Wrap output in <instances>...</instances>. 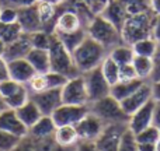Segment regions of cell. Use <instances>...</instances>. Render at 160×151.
Wrapping results in <instances>:
<instances>
[{"label":"cell","instance_id":"cell-1","mask_svg":"<svg viewBox=\"0 0 160 151\" xmlns=\"http://www.w3.org/2000/svg\"><path fill=\"white\" fill-rule=\"evenodd\" d=\"M108 55V50L102 45H100L97 41H94L90 36H86L82 42L75 48L72 52V58L75 62L76 69L80 74L86 72L100 67L105 58Z\"/></svg>","mask_w":160,"mask_h":151},{"label":"cell","instance_id":"cell-17","mask_svg":"<svg viewBox=\"0 0 160 151\" xmlns=\"http://www.w3.org/2000/svg\"><path fill=\"white\" fill-rule=\"evenodd\" d=\"M32 49V45L30 41V35L28 34H22L18 39L10 42V44H6V50L3 58L7 62L14 60V59H22L27 58L28 52Z\"/></svg>","mask_w":160,"mask_h":151},{"label":"cell","instance_id":"cell-25","mask_svg":"<svg viewBox=\"0 0 160 151\" xmlns=\"http://www.w3.org/2000/svg\"><path fill=\"white\" fill-rule=\"evenodd\" d=\"M132 66L139 78L150 81V77H152V73H153V58L135 55L132 59Z\"/></svg>","mask_w":160,"mask_h":151},{"label":"cell","instance_id":"cell-13","mask_svg":"<svg viewBox=\"0 0 160 151\" xmlns=\"http://www.w3.org/2000/svg\"><path fill=\"white\" fill-rule=\"evenodd\" d=\"M105 127V123L100 118H97L94 113L88 112L82 120L76 125V130L80 140L96 141V139L101 134L102 129Z\"/></svg>","mask_w":160,"mask_h":151},{"label":"cell","instance_id":"cell-43","mask_svg":"<svg viewBox=\"0 0 160 151\" xmlns=\"http://www.w3.org/2000/svg\"><path fill=\"white\" fill-rule=\"evenodd\" d=\"M11 151H38V150H37L34 139H31L30 136H25V137H22L20 140V143Z\"/></svg>","mask_w":160,"mask_h":151},{"label":"cell","instance_id":"cell-4","mask_svg":"<svg viewBox=\"0 0 160 151\" xmlns=\"http://www.w3.org/2000/svg\"><path fill=\"white\" fill-rule=\"evenodd\" d=\"M49 60H51V72L61 73L68 78L79 76V70L76 69L75 62L72 58V52L59 41V38L53 34L52 42L49 45Z\"/></svg>","mask_w":160,"mask_h":151},{"label":"cell","instance_id":"cell-7","mask_svg":"<svg viewBox=\"0 0 160 151\" xmlns=\"http://www.w3.org/2000/svg\"><path fill=\"white\" fill-rule=\"evenodd\" d=\"M83 78H84L86 90H87L88 101L94 102L97 99H101L104 97L110 95L111 85L110 83L105 80V77L102 76V72L100 67L90 70V72L83 73Z\"/></svg>","mask_w":160,"mask_h":151},{"label":"cell","instance_id":"cell-14","mask_svg":"<svg viewBox=\"0 0 160 151\" xmlns=\"http://www.w3.org/2000/svg\"><path fill=\"white\" fill-rule=\"evenodd\" d=\"M17 22L20 24V27H21L24 34H32V32H37V31H41L42 22H41V18H39L37 3L32 6L18 8Z\"/></svg>","mask_w":160,"mask_h":151},{"label":"cell","instance_id":"cell-36","mask_svg":"<svg viewBox=\"0 0 160 151\" xmlns=\"http://www.w3.org/2000/svg\"><path fill=\"white\" fill-rule=\"evenodd\" d=\"M21 137L0 129V151H11L20 143Z\"/></svg>","mask_w":160,"mask_h":151},{"label":"cell","instance_id":"cell-47","mask_svg":"<svg viewBox=\"0 0 160 151\" xmlns=\"http://www.w3.org/2000/svg\"><path fill=\"white\" fill-rule=\"evenodd\" d=\"M152 36L160 44V16H156V18H155L153 30H152Z\"/></svg>","mask_w":160,"mask_h":151},{"label":"cell","instance_id":"cell-42","mask_svg":"<svg viewBox=\"0 0 160 151\" xmlns=\"http://www.w3.org/2000/svg\"><path fill=\"white\" fill-rule=\"evenodd\" d=\"M82 2L84 3V6L94 14V16H97V14L102 13L104 7L107 6V3L110 2V0H82Z\"/></svg>","mask_w":160,"mask_h":151},{"label":"cell","instance_id":"cell-9","mask_svg":"<svg viewBox=\"0 0 160 151\" xmlns=\"http://www.w3.org/2000/svg\"><path fill=\"white\" fill-rule=\"evenodd\" d=\"M127 129L128 123L105 125L101 134L96 139V146L98 147L100 151H118L121 136Z\"/></svg>","mask_w":160,"mask_h":151},{"label":"cell","instance_id":"cell-3","mask_svg":"<svg viewBox=\"0 0 160 151\" xmlns=\"http://www.w3.org/2000/svg\"><path fill=\"white\" fill-rule=\"evenodd\" d=\"M155 18L156 16L150 10L128 17L121 28V36L124 44L132 45L139 39L152 36Z\"/></svg>","mask_w":160,"mask_h":151},{"label":"cell","instance_id":"cell-20","mask_svg":"<svg viewBox=\"0 0 160 151\" xmlns=\"http://www.w3.org/2000/svg\"><path fill=\"white\" fill-rule=\"evenodd\" d=\"M28 62L31 63V66L34 67L37 73H48L51 72V60H49V52L48 49H38V48H32L27 55Z\"/></svg>","mask_w":160,"mask_h":151},{"label":"cell","instance_id":"cell-51","mask_svg":"<svg viewBox=\"0 0 160 151\" xmlns=\"http://www.w3.org/2000/svg\"><path fill=\"white\" fill-rule=\"evenodd\" d=\"M7 104H6V99H4V97L2 95V94H0V113L3 112V111H6L7 109Z\"/></svg>","mask_w":160,"mask_h":151},{"label":"cell","instance_id":"cell-29","mask_svg":"<svg viewBox=\"0 0 160 151\" xmlns=\"http://www.w3.org/2000/svg\"><path fill=\"white\" fill-rule=\"evenodd\" d=\"M22 34L24 32H22L18 22H11V24L0 22V39L4 44H10V42L16 41Z\"/></svg>","mask_w":160,"mask_h":151},{"label":"cell","instance_id":"cell-35","mask_svg":"<svg viewBox=\"0 0 160 151\" xmlns=\"http://www.w3.org/2000/svg\"><path fill=\"white\" fill-rule=\"evenodd\" d=\"M136 136V140L138 143L142 144H156V141L160 139V130L158 126L152 125V126L143 129L142 132H139Z\"/></svg>","mask_w":160,"mask_h":151},{"label":"cell","instance_id":"cell-26","mask_svg":"<svg viewBox=\"0 0 160 151\" xmlns=\"http://www.w3.org/2000/svg\"><path fill=\"white\" fill-rule=\"evenodd\" d=\"M108 56H110L114 62H117L119 66H124V64L132 63V59H133V56H135V53H133V49L131 45L121 44V45H118V46H115L114 49H111L110 52H108Z\"/></svg>","mask_w":160,"mask_h":151},{"label":"cell","instance_id":"cell-27","mask_svg":"<svg viewBox=\"0 0 160 151\" xmlns=\"http://www.w3.org/2000/svg\"><path fill=\"white\" fill-rule=\"evenodd\" d=\"M34 141H35V146L38 151H75L76 150V146L68 147V146L59 144L55 140L53 134L48 136V137H42V139H34Z\"/></svg>","mask_w":160,"mask_h":151},{"label":"cell","instance_id":"cell-16","mask_svg":"<svg viewBox=\"0 0 160 151\" xmlns=\"http://www.w3.org/2000/svg\"><path fill=\"white\" fill-rule=\"evenodd\" d=\"M0 129L13 133L21 139L28 136V127L20 120L16 111L11 108H7L0 113Z\"/></svg>","mask_w":160,"mask_h":151},{"label":"cell","instance_id":"cell-39","mask_svg":"<svg viewBox=\"0 0 160 151\" xmlns=\"http://www.w3.org/2000/svg\"><path fill=\"white\" fill-rule=\"evenodd\" d=\"M20 85H21L20 83L14 81V80H11V78H7V80L0 83V94H2L6 99L10 95H13V94L20 88Z\"/></svg>","mask_w":160,"mask_h":151},{"label":"cell","instance_id":"cell-46","mask_svg":"<svg viewBox=\"0 0 160 151\" xmlns=\"http://www.w3.org/2000/svg\"><path fill=\"white\" fill-rule=\"evenodd\" d=\"M10 78L8 77V67H7V60L4 58H0V83L4 80Z\"/></svg>","mask_w":160,"mask_h":151},{"label":"cell","instance_id":"cell-48","mask_svg":"<svg viewBox=\"0 0 160 151\" xmlns=\"http://www.w3.org/2000/svg\"><path fill=\"white\" fill-rule=\"evenodd\" d=\"M149 8L155 16H160V0H149Z\"/></svg>","mask_w":160,"mask_h":151},{"label":"cell","instance_id":"cell-50","mask_svg":"<svg viewBox=\"0 0 160 151\" xmlns=\"http://www.w3.org/2000/svg\"><path fill=\"white\" fill-rule=\"evenodd\" d=\"M153 125L159 127L160 130V104L156 102V111H155V119H153Z\"/></svg>","mask_w":160,"mask_h":151},{"label":"cell","instance_id":"cell-31","mask_svg":"<svg viewBox=\"0 0 160 151\" xmlns=\"http://www.w3.org/2000/svg\"><path fill=\"white\" fill-rule=\"evenodd\" d=\"M28 99H30V91H28L27 85L21 84L20 88L13 94V95L6 98V104H7V106L11 108V109H17V108L22 106Z\"/></svg>","mask_w":160,"mask_h":151},{"label":"cell","instance_id":"cell-38","mask_svg":"<svg viewBox=\"0 0 160 151\" xmlns=\"http://www.w3.org/2000/svg\"><path fill=\"white\" fill-rule=\"evenodd\" d=\"M45 77H47V84H48V90L49 88H62L65 85V83L68 81V77H65L61 73L56 72H48L45 73Z\"/></svg>","mask_w":160,"mask_h":151},{"label":"cell","instance_id":"cell-32","mask_svg":"<svg viewBox=\"0 0 160 151\" xmlns=\"http://www.w3.org/2000/svg\"><path fill=\"white\" fill-rule=\"evenodd\" d=\"M121 4L124 6L125 11H127L128 17L135 16V14H141L145 11H149V0H119Z\"/></svg>","mask_w":160,"mask_h":151},{"label":"cell","instance_id":"cell-10","mask_svg":"<svg viewBox=\"0 0 160 151\" xmlns=\"http://www.w3.org/2000/svg\"><path fill=\"white\" fill-rule=\"evenodd\" d=\"M155 111H156L155 99H150L143 106H141L138 111H135V112L129 116V120H128V127H129V130H132L135 134H138V133L142 132L143 129L152 126L153 119H155Z\"/></svg>","mask_w":160,"mask_h":151},{"label":"cell","instance_id":"cell-41","mask_svg":"<svg viewBox=\"0 0 160 151\" xmlns=\"http://www.w3.org/2000/svg\"><path fill=\"white\" fill-rule=\"evenodd\" d=\"M38 3V0H0V7H11V8H22L27 6H32Z\"/></svg>","mask_w":160,"mask_h":151},{"label":"cell","instance_id":"cell-22","mask_svg":"<svg viewBox=\"0 0 160 151\" xmlns=\"http://www.w3.org/2000/svg\"><path fill=\"white\" fill-rule=\"evenodd\" d=\"M17 113V116H18V119L22 122V123L25 125V126L30 129L31 126H32L34 123H35L37 120H38L39 118L42 116L41 111H39V108L35 105V102L32 101V99H28L27 102H25L22 106L17 108V109H14Z\"/></svg>","mask_w":160,"mask_h":151},{"label":"cell","instance_id":"cell-5","mask_svg":"<svg viewBox=\"0 0 160 151\" xmlns=\"http://www.w3.org/2000/svg\"><path fill=\"white\" fill-rule=\"evenodd\" d=\"M90 112L100 118L105 125L110 123H128L129 115L122 109L121 102L112 95H107L101 99H97L88 104Z\"/></svg>","mask_w":160,"mask_h":151},{"label":"cell","instance_id":"cell-45","mask_svg":"<svg viewBox=\"0 0 160 151\" xmlns=\"http://www.w3.org/2000/svg\"><path fill=\"white\" fill-rule=\"evenodd\" d=\"M75 151H100L98 147L96 146V141H87V140H80L76 144Z\"/></svg>","mask_w":160,"mask_h":151},{"label":"cell","instance_id":"cell-53","mask_svg":"<svg viewBox=\"0 0 160 151\" xmlns=\"http://www.w3.org/2000/svg\"><path fill=\"white\" fill-rule=\"evenodd\" d=\"M38 2H47V3H52V4H56V6H59L63 0H38Z\"/></svg>","mask_w":160,"mask_h":151},{"label":"cell","instance_id":"cell-12","mask_svg":"<svg viewBox=\"0 0 160 151\" xmlns=\"http://www.w3.org/2000/svg\"><path fill=\"white\" fill-rule=\"evenodd\" d=\"M150 99H153V92H152V83L145 81L138 90L133 94H131L128 98L122 99L121 106L125 111V113L132 115L135 111H138L141 106H143L146 102H149Z\"/></svg>","mask_w":160,"mask_h":151},{"label":"cell","instance_id":"cell-40","mask_svg":"<svg viewBox=\"0 0 160 151\" xmlns=\"http://www.w3.org/2000/svg\"><path fill=\"white\" fill-rule=\"evenodd\" d=\"M17 17H18V10L11 7H0V22L6 24L17 22Z\"/></svg>","mask_w":160,"mask_h":151},{"label":"cell","instance_id":"cell-28","mask_svg":"<svg viewBox=\"0 0 160 151\" xmlns=\"http://www.w3.org/2000/svg\"><path fill=\"white\" fill-rule=\"evenodd\" d=\"M100 69H101L102 76L105 77V80L110 83V85H114L115 83L119 81V64L117 62H114L108 55L102 60Z\"/></svg>","mask_w":160,"mask_h":151},{"label":"cell","instance_id":"cell-49","mask_svg":"<svg viewBox=\"0 0 160 151\" xmlns=\"http://www.w3.org/2000/svg\"><path fill=\"white\" fill-rule=\"evenodd\" d=\"M152 92H153V99L156 102H159L160 101V80L152 83Z\"/></svg>","mask_w":160,"mask_h":151},{"label":"cell","instance_id":"cell-15","mask_svg":"<svg viewBox=\"0 0 160 151\" xmlns=\"http://www.w3.org/2000/svg\"><path fill=\"white\" fill-rule=\"evenodd\" d=\"M7 67H8V77L11 80H14V81L20 83V84H27L37 74L34 67L31 66V63L25 58L14 59V60L7 62Z\"/></svg>","mask_w":160,"mask_h":151},{"label":"cell","instance_id":"cell-19","mask_svg":"<svg viewBox=\"0 0 160 151\" xmlns=\"http://www.w3.org/2000/svg\"><path fill=\"white\" fill-rule=\"evenodd\" d=\"M101 16L104 18H107L110 22H112L119 31H121L125 20L128 18L127 11H125L124 6L121 4L119 0H110L107 3V6L104 7V10H102Z\"/></svg>","mask_w":160,"mask_h":151},{"label":"cell","instance_id":"cell-11","mask_svg":"<svg viewBox=\"0 0 160 151\" xmlns=\"http://www.w3.org/2000/svg\"><path fill=\"white\" fill-rule=\"evenodd\" d=\"M30 98L35 102V105L39 108L42 115L51 116L53 111L62 105V92L61 88H49V90L41 91L37 94H31Z\"/></svg>","mask_w":160,"mask_h":151},{"label":"cell","instance_id":"cell-18","mask_svg":"<svg viewBox=\"0 0 160 151\" xmlns=\"http://www.w3.org/2000/svg\"><path fill=\"white\" fill-rule=\"evenodd\" d=\"M148 80H142V78H131V80H119L118 83H115L114 85H111V91L110 95H112L115 99H118L119 102L122 99L128 98L131 94H133L142 84Z\"/></svg>","mask_w":160,"mask_h":151},{"label":"cell","instance_id":"cell-34","mask_svg":"<svg viewBox=\"0 0 160 151\" xmlns=\"http://www.w3.org/2000/svg\"><path fill=\"white\" fill-rule=\"evenodd\" d=\"M118 151H139V143L136 140V136L132 130H129V127L122 133Z\"/></svg>","mask_w":160,"mask_h":151},{"label":"cell","instance_id":"cell-2","mask_svg":"<svg viewBox=\"0 0 160 151\" xmlns=\"http://www.w3.org/2000/svg\"><path fill=\"white\" fill-rule=\"evenodd\" d=\"M86 32L90 38H93L100 45H102L108 52L111 49H114L115 46H118V45L124 44L121 31L112 22L104 18L101 14H97L90 20V22L86 27Z\"/></svg>","mask_w":160,"mask_h":151},{"label":"cell","instance_id":"cell-6","mask_svg":"<svg viewBox=\"0 0 160 151\" xmlns=\"http://www.w3.org/2000/svg\"><path fill=\"white\" fill-rule=\"evenodd\" d=\"M62 92V104L69 105H88V95L86 90L84 78L82 74L69 78L65 85L61 88Z\"/></svg>","mask_w":160,"mask_h":151},{"label":"cell","instance_id":"cell-8","mask_svg":"<svg viewBox=\"0 0 160 151\" xmlns=\"http://www.w3.org/2000/svg\"><path fill=\"white\" fill-rule=\"evenodd\" d=\"M88 112H90L88 105L62 104L61 106H58L55 111H53V113L51 116H52L56 127L65 126V125H73V126H76Z\"/></svg>","mask_w":160,"mask_h":151},{"label":"cell","instance_id":"cell-24","mask_svg":"<svg viewBox=\"0 0 160 151\" xmlns=\"http://www.w3.org/2000/svg\"><path fill=\"white\" fill-rule=\"evenodd\" d=\"M133 49V53L138 56H146V58H153L158 53L160 44L156 41L153 36H148V38L139 39L135 44L131 45Z\"/></svg>","mask_w":160,"mask_h":151},{"label":"cell","instance_id":"cell-33","mask_svg":"<svg viewBox=\"0 0 160 151\" xmlns=\"http://www.w3.org/2000/svg\"><path fill=\"white\" fill-rule=\"evenodd\" d=\"M30 35V41L32 48H38V49H49V45L52 42V36L53 34H49L47 31L41 30L37 32L28 34Z\"/></svg>","mask_w":160,"mask_h":151},{"label":"cell","instance_id":"cell-44","mask_svg":"<svg viewBox=\"0 0 160 151\" xmlns=\"http://www.w3.org/2000/svg\"><path fill=\"white\" fill-rule=\"evenodd\" d=\"M136 77L138 76H136V72H135V69H133L132 63L119 66V80H131V78H136Z\"/></svg>","mask_w":160,"mask_h":151},{"label":"cell","instance_id":"cell-30","mask_svg":"<svg viewBox=\"0 0 160 151\" xmlns=\"http://www.w3.org/2000/svg\"><path fill=\"white\" fill-rule=\"evenodd\" d=\"M55 35L58 36L59 41H61L70 52H73L75 48L87 36V32H86V28H82V30L70 32V34H55Z\"/></svg>","mask_w":160,"mask_h":151},{"label":"cell","instance_id":"cell-37","mask_svg":"<svg viewBox=\"0 0 160 151\" xmlns=\"http://www.w3.org/2000/svg\"><path fill=\"white\" fill-rule=\"evenodd\" d=\"M27 88L30 91V95L31 94H37V92H41V91L48 90V84H47V77H45V73L41 74V73H37L30 81L27 83Z\"/></svg>","mask_w":160,"mask_h":151},{"label":"cell","instance_id":"cell-52","mask_svg":"<svg viewBox=\"0 0 160 151\" xmlns=\"http://www.w3.org/2000/svg\"><path fill=\"white\" fill-rule=\"evenodd\" d=\"M4 50H6V44L0 39V58H3V55H4Z\"/></svg>","mask_w":160,"mask_h":151},{"label":"cell","instance_id":"cell-54","mask_svg":"<svg viewBox=\"0 0 160 151\" xmlns=\"http://www.w3.org/2000/svg\"><path fill=\"white\" fill-rule=\"evenodd\" d=\"M155 149H156V151H160V139L158 141H156V144H155Z\"/></svg>","mask_w":160,"mask_h":151},{"label":"cell","instance_id":"cell-23","mask_svg":"<svg viewBox=\"0 0 160 151\" xmlns=\"http://www.w3.org/2000/svg\"><path fill=\"white\" fill-rule=\"evenodd\" d=\"M53 137L62 146H76L80 141L76 126L73 125H65V126H58L53 133Z\"/></svg>","mask_w":160,"mask_h":151},{"label":"cell","instance_id":"cell-21","mask_svg":"<svg viewBox=\"0 0 160 151\" xmlns=\"http://www.w3.org/2000/svg\"><path fill=\"white\" fill-rule=\"evenodd\" d=\"M56 130V125L53 122L52 116H45L42 115L32 126L28 129V136L32 139H42L52 136Z\"/></svg>","mask_w":160,"mask_h":151}]
</instances>
